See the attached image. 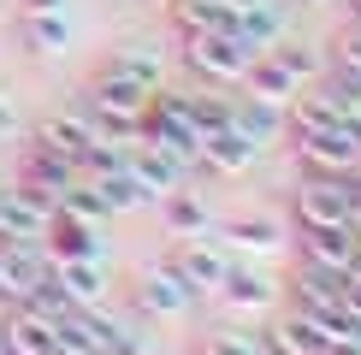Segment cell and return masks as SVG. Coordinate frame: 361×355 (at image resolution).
Returning <instances> with one entry per match:
<instances>
[{
    "instance_id": "obj_32",
    "label": "cell",
    "mask_w": 361,
    "mask_h": 355,
    "mask_svg": "<svg viewBox=\"0 0 361 355\" xmlns=\"http://www.w3.org/2000/svg\"><path fill=\"white\" fill-rule=\"evenodd\" d=\"M18 137V107H12V95H0V142Z\"/></svg>"
},
{
    "instance_id": "obj_24",
    "label": "cell",
    "mask_w": 361,
    "mask_h": 355,
    "mask_svg": "<svg viewBox=\"0 0 361 355\" xmlns=\"http://www.w3.org/2000/svg\"><path fill=\"white\" fill-rule=\"evenodd\" d=\"M71 178H83V172H78V160H59V154H48V148H30L18 184H30V189H42V196H54V201H59V189H66Z\"/></svg>"
},
{
    "instance_id": "obj_31",
    "label": "cell",
    "mask_w": 361,
    "mask_h": 355,
    "mask_svg": "<svg viewBox=\"0 0 361 355\" xmlns=\"http://www.w3.org/2000/svg\"><path fill=\"white\" fill-rule=\"evenodd\" d=\"M332 48H338V66H350V71H361V24H343Z\"/></svg>"
},
{
    "instance_id": "obj_9",
    "label": "cell",
    "mask_w": 361,
    "mask_h": 355,
    "mask_svg": "<svg viewBox=\"0 0 361 355\" xmlns=\"http://www.w3.org/2000/svg\"><path fill=\"white\" fill-rule=\"evenodd\" d=\"M48 249L42 243H0V302H12L18 308L30 290L48 278Z\"/></svg>"
},
{
    "instance_id": "obj_7",
    "label": "cell",
    "mask_w": 361,
    "mask_h": 355,
    "mask_svg": "<svg viewBox=\"0 0 361 355\" xmlns=\"http://www.w3.org/2000/svg\"><path fill=\"white\" fill-rule=\"evenodd\" d=\"M178 278L195 290V296H214L225 285V273H231V249L225 243H207V237H184V249L172 255Z\"/></svg>"
},
{
    "instance_id": "obj_16",
    "label": "cell",
    "mask_w": 361,
    "mask_h": 355,
    "mask_svg": "<svg viewBox=\"0 0 361 355\" xmlns=\"http://www.w3.org/2000/svg\"><path fill=\"white\" fill-rule=\"evenodd\" d=\"M361 255V237L350 225H320V231H302V261L308 266H326V273H350Z\"/></svg>"
},
{
    "instance_id": "obj_26",
    "label": "cell",
    "mask_w": 361,
    "mask_h": 355,
    "mask_svg": "<svg viewBox=\"0 0 361 355\" xmlns=\"http://www.w3.org/2000/svg\"><path fill=\"white\" fill-rule=\"evenodd\" d=\"M89 184L101 189V201H107V213H130V207H148V201H142V189H137V178H130L125 166H113V172L89 178Z\"/></svg>"
},
{
    "instance_id": "obj_6",
    "label": "cell",
    "mask_w": 361,
    "mask_h": 355,
    "mask_svg": "<svg viewBox=\"0 0 361 355\" xmlns=\"http://www.w3.org/2000/svg\"><path fill=\"white\" fill-rule=\"evenodd\" d=\"M195 302H202V296L178 278L172 261H166V266H148V273L137 278V308H142L148 320H184Z\"/></svg>"
},
{
    "instance_id": "obj_1",
    "label": "cell",
    "mask_w": 361,
    "mask_h": 355,
    "mask_svg": "<svg viewBox=\"0 0 361 355\" xmlns=\"http://www.w3.org/2000/svg\"><path fill=\"white\" fill-rule=\"evenodd\" d=\"M148 95H154V89H137V83H125V77H118V71H107V66H101L95 77H89V89H83V113H89V125H95L101 137L137 142V125H142Z\"/></svg>"
},
{
    "instance_id": "obj_33",
    "label": "cell",
    "mask_w": 361,
    "mask_h": 355,
    "mask_svg": "<svg viewBox=\"0 0 361 355\" xmlns=\"http://www.w3.org/2000/svg\"><path fill=\"white\" fill-rule=\"evenodd\" d=\"M30 12H66V0H24Z\"/></svg>"
},
{
    "instance_id": "obj_29",
    "label": "cell",
    "mask_w": 361,
    "mask_h": 355,
    "mask_svg": "<svg viewBox=\"0 0 361 355\" xmlns=\"http://www.w3.org/2000/svg\"><path fill=\"white\" fill-rule=\"evenodd\" d=\"M326 95H332L338 101V107L343 113H361V71H350V66H332V71H326Z\"/></svg>"
},
{
    "instance_id": "obj_5",
    "label": "cell",
    "mask_w": 361,
    "mask_h": 355,
    "mask_svg": "<svg viewBox=\"0 0 361 355\" xmlns=\"http://www.w3.org/2000/svg\"><path fill=\"white\" fill-rule=\"evenodd\" d=\"M225 308H231L237 320H261V314H273V302H279V285L261 273L255 261H231V273H225V285L214 290Z\"/></svg>"
},
{
    "instance_id": "obj_21",
    "label": "cell",
    "mask_w": 361,
    "mask_h": 355,
    "mask_svg": "<svg viewBox=\"0 0 361 355\" xmlns=\"http://www.w3.org/2000/svg\"><path fill=\"white\" fill-rule=\"evenodd\" d=\"M231 130H243L249 142H279L284 137V107L279 101H261V95H243V101H231Z\"/></svg>"
},
{
    "instance_id": "obj_14",
    "label": "cell",
    "mask_w": 361,
    "mask_h": 355,
    "mask_svg": "<svg viewBox=\"0 0 361 355\" xmlns=\"http://www.w3.org/2000/svg\"><path fill=\"white\" fill-rule=\"evenodd\" d=\"M18 42H24V54L30 59H59L71 48V18L66 12H18Z\"/></svg>"
},
{
    "instance_id": "obj_3",
    "label": "cell",
    "mask_w": 361,
    "mask_h": 355,
    "mask_svg": "<svg viewBox=\"0 0 361 355\" xmlns=\"http://www.w3.org/2000/svg\"><path fill=\"white\" fill-rule=\"evenodd\" d=\"M350 207H355V172H314L296 189V225L302 231L350 225Z\"/></svg>"
},
{
    "instance_id": "obj_20",
    "label": "cell",
    "mask_w": 361,
    "mask_h": 355,
    "mask_svg": "<svg viewBox=\"0 0 361 355\" xmlns=\"http://www.w3.org/2000/svg\"><path fill=\"white\" fill-rule=\"evenodd\" d=\"M343 302V273H326V266H296L290 278V308H302V314H332Z\"/></svg>"
},
{
    "instance_id": "obj_15",
    "label": "cell",
    "mask_w": 361,
    "mask_h": 355,
    "mask_svg": "<svg viewBox=\"0 0 361 355\" xmlns=\"http://www.w3.org/2000/svg\"><path fill=\"white\" fill-rule=\"evenodd\" d=\"M154 207H160V219H166L172 237H207V231H214V207H207V196H202V189H190V184L166 189Z\"/></svg>"
},
{
    "instance_id": "obj_34",
    "label": "cell",
    "mask_w": 361,
    "mask_h": 355,
    "mask_svg": "<svg viewBox=\"0 0 361 355\" xmlns=\"http://www.w3.org/2000/svg\"><path fill=\"white\" fill-rule=\"evenodd\" d=\"M225 6H237V12H255V6H273V0H225Z\"/></svg>"
},
{
    "instance_id": "obj_25",
    "label": "cell",
    "mask_w": 361,
    "mask_h": 355,
    "mask_svg": "<svg viewBox=\"0 0 361 355\" xmlns=\"http://www.w3.org/2000/svg\"><path fill=\"white\" fill-rule=\"evenodd\" d=\"M59 213H71V219H89V225H101V219H113L107 213V201H101V189L89 184V178H71L66 189H59Z\"/></svg>"
},
{
    "instance_id": "obj_11",
    "label": "cell",
    "mask_w": 361,
    "mask_h": 355,
    "mask_svg": "<svg viewBox=\"0 0 361 355\" xmlns=\"http://www.w3.org/2000/svg\"><path fill=\"white\" fill-rule=\"evenodd\" d=\"M125 172L137 178V189H142V201L154 207L166 189H178V184H190V172L178 166V160H166L160 148H148V142H130V154H125Z\"/></svg>"
},
{
    "instance_id": "obj_2",
    "label": "cell",
    "mask_w": 361,
    "mask_h": 355,
    "mask_svg": "<svg viewBox=\"0 0 361 355\" xmlns=\"http://www.w3.org/2000/svg\"><path fill=\"white\" fill-rule=\"evenodd\" d=\"M184 66L202 77L207 89H243V71H249V59L231 36H214V30H184Z\"/></svg>"
},
{
    "instance_id": "obj_4",
    "label": "cell",
    "mask_w": 361,
    "mask_h": 355,
    "mask_svg": "<svg viewBox=\"0 0 361 355\" xmlns=\"http://www.w3.org/2000/svg\"><path fill=\"white\" fill-rule=\"evenodd\" d=\"M296 154L308 172H361V113H343L314 137H296Z\"/></svg>"
},
{
    "instance_id": "obj_36",
    "label": "cell",
    "mask_w": 361,
    "mask_h": 355,
    "mask_svg": "<svg viewBox=\"0 0 361 355\" xmlns=\"http://www.w3.org/2000/svg\"><path fill=\"white\" fill-rule=\"evenodd\" d=\"M0 355H6V349H0Z\"/></svg>"
},
{
    "instance_id": "obj_19",
    "label": "cell",
    "mask_w": 361,
    "mask_h": 355,
    "mask_svg": "<svg viewBox=\"0 0 361 355\" xmlns=\"http://www.w3.org/2000/svg\"><path fill=\"white\" fill-rule=\"evenodd\" d=\"M54 285L66 290L71 308H101L107 302V261H54Z\"/></svg>"
},
{
    "instance_id": "obj_22",
    "label": "cell",
    "mask_w": 361,
    "mask_h": 355,
    "mask_svg": "<svg viewBox=\"0 0 361 355\" xmlns=\"http://www.w3.org/2000/svg\"><path fill=\"white\" fill-rule=\"evenodd\" d=\"M107 71H118V77H125V83H137V89H160L166 54H160V42H125V48L107 59Z\"/></svg>"
},
{
    "instance_id": "obj_28",
    "label": "cell",
    "mask_w": 361,
    "mask_h": 355,
    "mask_svg": "<svg viewBox=\"0 0 361 355\" xmlns=\"http://www.w3.org/2000/svg\"><path fill=\"white\" fill-rule=\"evenodd\" d=\"M190 118H195L202 137H214V130L231 125V101H225L219 89H195V95H190Z\"/></svg>"
},
{
    "instance_id": "obj_35",
    "label": "cell",
    "mask_w": 361,
    "mask_h": 355,
    "mask_svg": "<svg viewBox=\"0 0 361 355\" xmlns=\"http://www.w3.org/2000/svg\"><path fill=\"white\" fill-rule=\"evenodd\" d=\"M350 24H361V0H350Z\"/></svg>"
},
{
    "instance_id": "obj_12",
    "label": "cell",
    "mask_w": 361,
    "mask_h": 355,
    "mask_svg": "<svg viewBox=\"0 0 361 355\" xmlns=\"http://www.w3.org/2000/svg\"><path fill=\"white\" fill-rule=\"evenodd\" d=\"M0 349L6 355H54L59 349V332L48 314H36V308H12L6 320H0Z\"/></svg>"
},
{
    "instance_id": "obj_10",
    "label": "cell",
    "mask_w": 361,
    "mask_h": 355,
    "mask_svg": "<svg viewBox=\"0 0 361 355\" xmlns=\"http://www.w3.org/2000/svg\"><path fill=\"white\" fill-rule=\"evenodd\" d=\"M42 249H48V261H107V243H101V225H89V219H71L54 207L48 231H42Z\"/></svg>"
},
{
    "instance_id": "obj_23",
    "label": "cell",
    "mask_w": 361,
    "mask_h": 355,
    "mask_svg": "<svg viewBox=\"0 0 361 355\" xmlns=\"http://www.w3.org/2000/svg\"><path fill=\"white\" fill-rule=\"evenodd\" d=\"M296 89H302V83H296L273 54H255V59H249V71H243V95H261V101H279V107H290Z\"/></svg>"
},
{
    "instance_id": "obj_27",
    "label": "cell",
    "mask_w": 361,
    "mask_h": 355,
    "mask_svg": "<svg viewBox=\"0 0 361 355\" xmlns=\"http://www.w3.org/2000/svg\"><path fill=\"white\" fill-rule=\"evenodd\" d=\"M267 54H273V59H279L284 71H290L296 83H308V77H320V71H326L320 48H308V42H290V36H279V42H273V48H267Z\"/></svg>"
},
{
    "instance_id": "obj_18",
    "label": "cell",
    "mask_w": 361,
    "mask_h": 355,
    "mask_svg": "<svg viewBox=\"0 0 361 355\" xmlns=\"http://www.w3.org/2000/svg\"><path fill=\"white\" fill-rule=\"evenodd\" d=\"M89 137H95V125H89V113H54V118H42L36 130H30V148H48V154L59 160H78Z\"/></svg>"
},
{
    "instance_id": "obj_13",
    "label": "cell",
    "mask_w": 361,
    "mask_h": 355,
    "mask_svg": "<svg viewBox=\"0 0 361 355\" xmlns=\"http://www.w3.org/2000/svg\"><path fill=\"white\" fill-rule=\"evenodd\" d=\"M267 148L261 142H249L243 130H214V137H202V166L214 172V178H243V172H255V160H261Z\"/></svg>"
},
{
    "instance_id": "obj_17",
    "label": "cell",
    "mask_w": 361,
    "mask_h": 355,
    "mask_svg": "<svg viewBox=\"0 0 361 355\" xmlns=\"http://www.w3.org/2000/svg\"><path fill=\"white\" fill-rule=\"evenodd\" d=\"M219 243L237 249V255H249V261H261V255H279V249H284V225L273 213H243V219H225Z\"/></svg>"
},
{
    "instance_id": "obj_30",
    "label": "cell",
    "mask_w": 361,
    "mask_h": 355,
    "mask_svg": "<svg viewBox=\"0 0 361 355\" xmlns=\"http://www.w3.org/2000/svg\"><path fill=\"white\" fill-rule=\"evenodd\" d=\"M202 355H261V349H255V332H214Z\"/></svg>"
},
{
    "instance_id": "obj_8",
    "label": "cell",
    "mask_w": 361,
    "mask_h": 355,
    "mask_svg": "<svg viewBox=\"0 0 361 355\" xmlns=\"http://www.w3.org/2000/svg\"><path fill=\"white\" fill-rule=\"evenodd\" d=\"M320 344H326L320 320L302 314V308H290V314L267 320L261 332H255V349H261V355H320Z\"/></svg>"
}]
</instances>
